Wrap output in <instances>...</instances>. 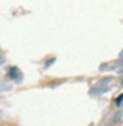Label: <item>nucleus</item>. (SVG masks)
<instances>
[{"instance_id": "nucleus-1", "label": "nucleus", "mask_w": 123, "mask_h": 126, "mask_svg": "<svg viewBox=\"0 0 123 126\" xmlns=\"http://www.w3.org/2000/svg\"><path fill=\"white\" fill-rule=\"evenodd\" d=\"M120 102H123V93L120 96H117V99H116V105H120Z\"/></svg>"}]
</instances>
